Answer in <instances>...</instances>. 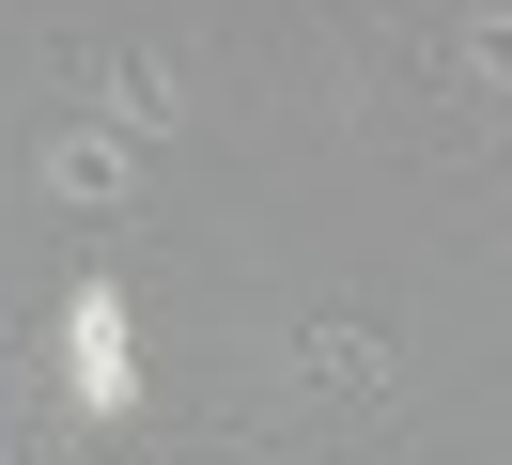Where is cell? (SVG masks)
<instances>
[{"instance_id": "6da1fadb", "label": "cell", "mask_w": 512, "mask_h": 465, "mask_svg": "<svg viewBox=\"0 0 512 465\" xmlns=\"http://www.w3.org/2000/svg\"><path fill=\"white\" fill-rule=\"evenodd\" d=\"M47 341H63V403H78V434L109 450V434L140 419V295H125L109 264H78L63 295H47Z\"/></svg>"}, {"instance_id": "7a4b0ae2", "label": "cell", "mask_w": 512, "mask_h": 465, "mask_svg": "<svg viewBox=\"0 0 512 465\" xmlns=\"http://www.w3.org/2000/svg\"><path fill=\"white\" fill-rule=\"evenodd\" d=\"M94 124L109 140H171V124H187V47H171V31H125V47H94Z\"/></svg>"}, {"instance_id": "3957f363", "label": "cell", "mask_w": 512, "mask_h": 465, "mask_svg": "<svg viewBox=\"0 0 512 465\" xmlns=\"http://www.w3.org/2000/svg\"><path fill=\"white\" fill-rule=\"evenodd\" d=\"M32 186H47L63 217H125V202H140V140H109V124H63V140L32 155Z\"/></svg>"}, {"instance_id": "277c9868", "label": "cell", "mask_w": 512, "mask_h": 465, "mask_svg": "<svg viewBox=\"0 0 512 465\" xmlns=\"http://www.w3.org/2000/svg\"><path fill=\"white\" fill-rule=\"evenodd\" d=\"M388 372L404 357H388L373 310H311V326H295V388H388Z\"/></svg>"}]
</instances>
